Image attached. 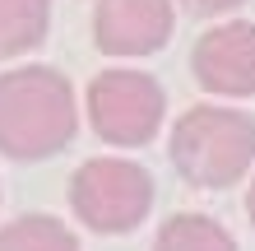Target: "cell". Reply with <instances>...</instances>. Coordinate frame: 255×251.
<instances>
[{
    "mask_svg": "<svg viewBox=\"0 0 255 251\" xmlns=\"http://www.w3.org/2000/svg\"><path fill=\"white\" fill-rule=\"evenodd\" d=\"M79 107L74 88L51 65H23L0 75V154L33 163L51 158L74 140Z\"/></svg>",
    "mask_w": 255,
    "mask_h": 251,
    "instance_id": "obj_1",
    "label": "cell"
},
{
    "mask_svg": "<svg viewBox=\"0 0 255 251\" xmlns=\"http://www.w3.org/2000/svg\"><path fill=\"white\" fill-rule=\"evenodd\" d=\"M172 168L190 186L223 191L255 163V121L232 107H190L172 126Z\"/></svg>",
    "mask_w": 255,
    "mask_h": 251,
    "instance_id": "obj_2",
    "label": "cell"
},
{
    "mask_svg": "<svg viewBox=\"0 0 255 251\" xmlns=\"http://www.w3.org/2000/svg\"><path fill=\"white\" fill-rule=\"evenodd\" d=\"M70 210L93 233H130L153 210V177L130 158H88L70 177Z\"/></svg>",
    "mask_w": 255,
    "mask_h": 251,
    "instance_id": "obj_3",
    "label": "cell"
},
{
    "mask_svg": "<svg viewBox=\"0 0 255 251\" xmlns=\"http://www.w3.org/2000/svg\"><path fill=\"white\" fill-rule=\"evenodd\" d=\"M162 84L144 70H102L88 84V126L98 130V140L134 149L148 144L162 126Z\"/></svg>",
    "mask_w": 255,
    "mask_h": 251,
    "instance_id": "obj_4",
    "label": "cell"
},
{
    "mask_svg": "<svg viewBox=\"0 0 255 251\" xmlns=\"http://www.w3.org/2000/svg\"><path fill=\"white\" fill-rule=\"evenodd\" d=\"M190 70L200 88L218 98H251L255 93V23H218L195 42Z\"/></svg>",
    "mask_w": 255,
    "mask_h": 251,
    "instance_id": "obj_5",
    "label": "cell"
},
{
    "mask_svg": "<svg viewBox=\"0 0 255 251\" xmlns=\"http://www.w3.org/2000/svg\"><path fill=\"white\" fill-rule=\"evenodd\" d=\"M172 0H98L93 42L107 56H148L172 37Z\"/></svg>",
    "mask_w": 255,
    "mask_h": 251,
    "instance_id": "obj_6",
    "label": "cell"
},
{
    "mask_svg": "<svg viewBox=\"0 0 255 251\" xmlns=\"http://www.w3.org/2000/svg\"><path fill=\"white\" fill-rule=\"evenodd\" d=\"M51 0H0V61L33 51L47 37Z\"/></svg>",
    "mask_w": 255,
    "mask_h": 251,
    "instance_id": "obj_7",
    "label": "cell"
},
{
    "mask_svg": "<svg viewBox=\"0 0 255 251\" xmlns=\"http://www.w3.org/2000/svg\"><path fill=\"white\" fill-rule=\"evenodd\" d=\"M153 251H237V242L209 214H176L158 228Z\"/></svg>",
    "mask_w": 255,
    "mask_h": 251,
    "instance_id": "obj_8",
    "label": "cell"
},
{
    "mask_svg": "<svg viewBox=\"0 0 255 251\" xmlns=\"http://www.w3.org/2000/svg\"><path fill=\"white\" fill-rule=\"evenodd\" d=\"M0 251H79V238L51 214H23L0 228Z\"/></svg>",
    "mask_w": 255,
    "mask_h": 251,
    "instance_id": "obj_9",
    "label": "cell"
},
{
    "mask_svg": "<svg viewBox=\"0 0 255 251\" xmlns=\"http://www.w3.org/2000/svg\"><path fill=\"white\" fill-rule=\"evenodd\" d=\"M181 5H186L190 14H228V9L242 5V0H181Z\"/></svg>",
    "mask_w": 255,
    "mask_h": 251,
    "instance_id": "obj_10",
    "label": "cell"
},
{
    "mask_svg": "<svg viewBox=\"0 0 255 251\" xmlns=\"http://www.w3.org/2000/svg\"><path fill=\"white\" fill-rule=\"evenodd\" d=\"M246 214H251V224H255V182H251V191H246Z\"/></svg>",
    "mask_w": 255,
    "mask_h": 251,
    "instance_id": "obj_11",
    "label": "cell"
}]
</instances>
